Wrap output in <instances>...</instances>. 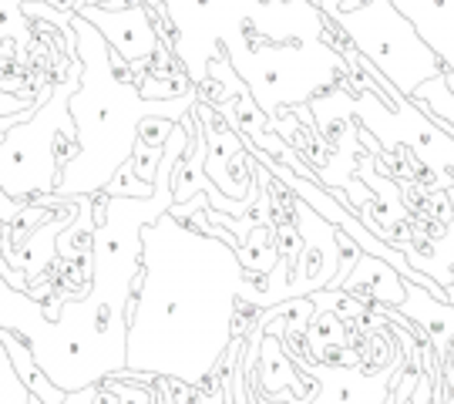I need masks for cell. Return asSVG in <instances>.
Wrapping results in <instances>:
<instances>
[{
  "label": "cell",
  "mask_w": 454,
  "mask_h": 404,
  "mask_svg": "<svg viewBox=\"0 0 454 404\" xmlns=\"http://www.w3.org/2000/svg\"><path fill=\"white\" fill-rule=\"evenodd\" d=\"M142 290L125 304L129 371L202 384L232 344L246 287L236 250L165 212L142 229Z\"/></svg>",
  "instance_id": "1"
},
{
  "label": "cell",
  "mask_w": 454,
  "mask_h": 404,
  "mask_svg": "<svg viewBox=\"0 0 454 404\" xmlns=\"http://www.w3.org/2000/svg\"><path fill=\"white\" fill-rule=\"evenodd\" d=\"M71 118V112H54V105H41L31 122L11 129L0 139V189L31 202L34 195H51L61 182V165L54 159V131Z\"/></svg>",
  "instance_id": "2"
},
{
  "label": "cell",
  "mask_w": 454,
  "mask_h": 404,
  "mask_svg": "<svg viewBox=\"0 0 454 404\" xmlns=\"http://www.w3.org/2000/svg\"><path fill=\"white\" fill-rule=\"evenodd\" d=\"M293 219H296V229L303 236V253H300V263H296L290 283L283 290V300L324 290L326 283L333 280V273H337V233L340 229L333 223H326L324 216H317L300 199H296Z\"/></svg>",
  "instance_id": "3"
},
{
  "label": "cell",
  "mask_w": 454,
  "mask_h": 404,
  "mask_svg": "<svg viewBox=\"0 0 454 404\" xmlns=\"http://www.w3.org/2000/svg\"><path fill=\"white\" fill-rule=\"evenodd\" d=\"M74 14H82L84 20H91L98 34L112 44L121 58L129 61H145L152 51L159 48V34L152 28V11L142 7L138 0L125 7V11H98V7H78Z\"/></svg>",
  "instance_id": "4"
},
{
  "label": "cell",
  "mask_w": 454,
  "mask_h": 404,
  "mask_svg": "<svg viewBox=\"0 0 454 404\" xmlns=\"http://www.w3.org/2000/svg\"><path fill=\"white\" fill-rule=\"evenodd\" d=\"M394 310H397V317H407L424 337L431 340L438 357H448V347L454 340V304H444L431 290L404 280V300Z\"/></svg>",
  "instance_id": "5"
},
{
  "label": "cell",
  "mask_w": 454,
  "mask_h": 404,
  "mask_svg": "<svg viewBox=\"0 0 454 404\" xmlns=\"http://www.w3.org/2000/svg\"><path fill=\"white\" fill-rule=\"evenodd\" d=\"M340 290H347L350 297H357L364 307L384 304V307H397L404 300V276L397 273L390 263L360 253L354 270L343 276Z\"/></svg>",
  "instance_id": "6"
},
{
  "label": "cell",
  "mask_w": 454,
  "mask_h": 404,
  "mask_svg": "<svg viewBox=\"0 0 454 404\" xmlns=\"http://www.w3.org/2000/svg\"><path fill=\"white\" fill-rule=\"evenodd\" d=\"M411 101H414L427 118H434L448 135H454V75L438 71L434 78L421 81V84L414 88Z\"/></svg>",
  "instance_id": "7"
},
{
  "label": "cell",
  "mask_w": 454,
  "mask_h": 404,
  "mask_svg": "<svg viewBox=\"0 0 454 404\" xmlns=\"http://www.w3.org/2000/svg\"><path fill=\"white\" fill-rule=\"evenodd\" d=\"M236 257L243 263L246 280H256V276H266L279 263V253H276V229L273 226H253L246 242L236 250Z\"/></svg>",
  "instance_id": "8"
},
{
  "label": "cell",
  "mask_w": 454,
  "mask_h": 404,
  "mask_svg": "<svg viewBox=\"0 0 454 404\" xmlns=\"http://www.w3.org/2000/svg\"><path fill=\"white\" fill-rule=\"evenodd\" d=\"M105 193L108 195H129V199H148V195L155 193V186L142 182V178L135 176V169H131L129 162H121V165H118V172L108 178Z\"/></svg>",
  "instance_id": "9"
},
{
  "label": "cell",
  "mask_w": 454,
  "mask_h": 404,
  "mask_svg": "<svg viewBox=\"0 0 454 404\" xmlns=\"http://www.w3.org/2000/svg\"><path fill=\"white\" fill-rule=\"evenodd\" d=\"M179 122H172V118H162V115H142L138 118V125H135V142L145 148H162L165 139L172 135Z\"/></svg>",
  "instance_id": "10"
},
{
  "label": "cell",
  "mask_w": 454,
  "mask_h": 404,
  "mask_svg": "<svg viewBox=\"0 0 454 404\" xmlns=\"http://www.w3.org/2000/svg\"><path fill=\"white\" fill-rule=\"evenodd\" d=\"M44 4L54 7V11H61V14H74L82 7V0H44Z\"/></svg>",
  "instance_id": "11"
},
{
  "label": "cell",
  "mask_w": 454,
  "mask_h": 404,
  "mask_svg": "<svg viewBox=\"0 0 454 404\" xmlns=\"http://www.w3.org/2000/svg\"><path fill=\"white\" fill-rule=\"evenodd\" d=\"M112 0H82V7H98V11H105Z\"/></svg>",
  "instance_id": "12"
},
{
  "label": "cell",
  "mask_w": 454,
  "mask_h": 404,
  "mask_svg": "<svg viewBox=\"0 0 454 404\" xmlns=\"http://www.w3.org/2000/svg\"><path fill=\"white\" fill-rule=\"evenodd\" d=\"M451 139H454V135H451Z\"/></svg>",
  "instance_id": "13"
}]
</instances>
